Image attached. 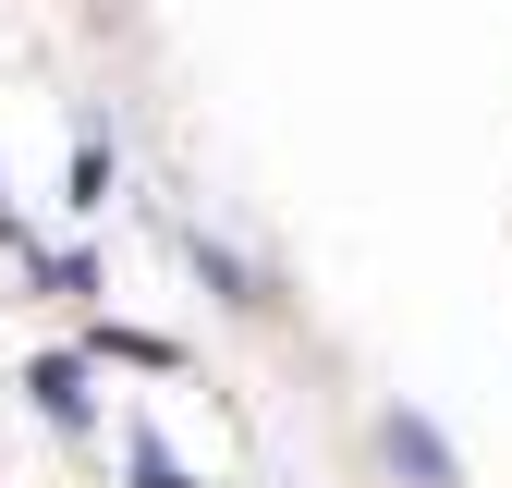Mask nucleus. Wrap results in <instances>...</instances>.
<instances>
[{"mask_svg":"<svg viewBox=\"0 0 512 488\" xmlns=\"http://www.w3.org/2000/svg\"><path fill=\"white\" fill-rule=\"evenodd\" d=\"M378 440H391V464H403L415 488H452V440H439L427 415H378Z\"/></svg>","mask_w":512,"mask_h":488,"instance_id":"1","label":"nucleus"},{"mask_svg":"<svg viewBox=\"0 0 512 488\" xmlns=\"http://www.w3.org/2000/svg\"><path fill=\"white\" fill-rule=\"evenodd\" d=\"M25 391H37V403H49L61 427H74V415H86V366H74V354H49V366H37V379H25Z\"/></svg>","mask_w":512,"mask_h":488,"instance_id":"2","label":"nucleus"},{"mask_svg":"<svg viewBox=\"0 0 512 488\" xmlns=\"http://www.w3.org/2000/svg\"><path fill=\"white\" fill-rule=\"evenodd\" d=\"M196 269H208V281H220V293H232V305H256V269H244V257H232V244H208V232H196Z\"/></svg>","mask_w":512,"mask_h":488,"instance_id":"3","label":"nucleus"},{"mask_svg":"<svg viewBox=\"0 0 512 488\" xmlns=\"http://www.w3.org/2000/svg\"><path fill=\"white\" fill-rule=\"evenodd\" d=\"M135 488H196V476H183V464H171L159 440H135Z\"/></svg>","mask_w":512,"mask_h":488,"instance_id":"4","label":"nucleus"}]
</instances>
